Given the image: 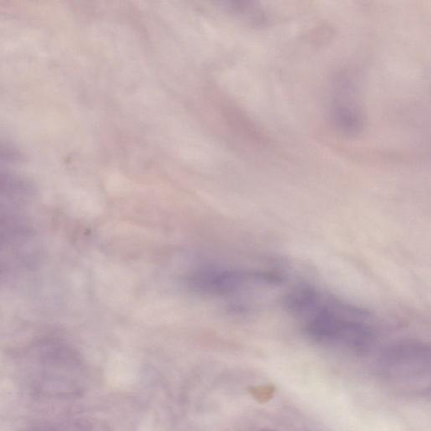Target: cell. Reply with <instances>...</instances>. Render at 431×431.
<instances>
[{"mask_svg": "<svg viewBox=\"0 0 431 431\" xmlns=\"http://www.w3.org/2000/svg\"><path fill=\"white\" fill-rule=\"evenodd\" d=\"M283 305L318 344L365 354L377 340V318L371 311L317 287H294L285 295Z\"/></svg>", "mask_w": 431, "mask_h": 431, "instance_id": "1", "label": "cell"}, {"mask_svg": "<svg viewBox=\"0 0 431 431\" xmlns=\"http://www.w3.org/2000/svg\"><path fill=\"white\" fill-rule=\"evenodd\" d=\"M136 373L131 363L122 362L115 363L108 370V379L111 383L119 387L130 385L136 378Z\"/></svg>", "mask_w": 431, "mask_h": 431, "instance_id": "3", "label": "cell"}, {"mask_svg": "<svg viewBox=\"0 0 431 431\" xmlns=\"http://www.w3.org/2000/svg\"><path fill=\"white\" fill-rule=\"evenodd\" d=\"M0 150L3 149H0ZM3 156H5V154H0V158H3Z\"/></svg>", "mask_w": 431, "mask_h": 431, "instance_id": "4", "label": "cell"}, {"mask_svg": "<svg viewBox=\"0 0 431 431\" xmlns=\"http://www.w3.org/2000/svg\"><path fill=\"white\" fill-rule=\"evenodd\" d=\"M383 378L393 385L411 389L430 378V350L425 343L404 341L382 351L378 361Z\"/></svg>", "mask_w": 431, "mask_h": 431, "instance_id": "2", "label": "cell"}]
</instances>
